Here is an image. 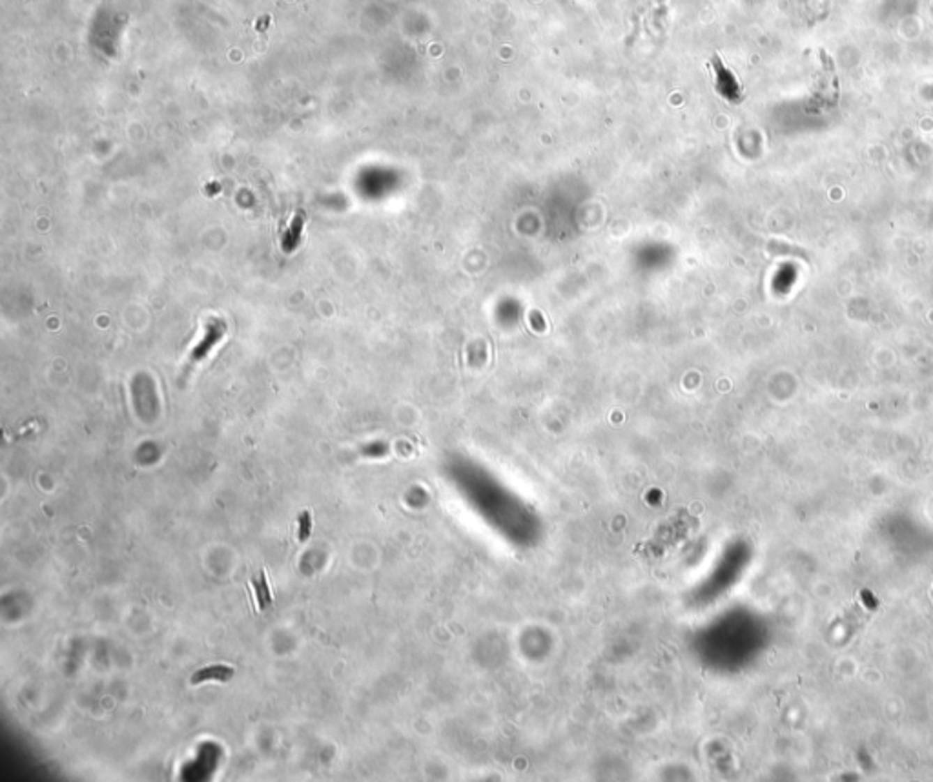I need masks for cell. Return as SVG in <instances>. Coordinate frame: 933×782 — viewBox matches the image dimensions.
Instances as JSON below:
<instances>
[{
  "label": "cell",
  "instance_id": "1",
  "mask_svg": "<svg viewBox=\"0 0 933 782\" xmlns=\"http://www.w3.org/2000/svg\"><path fill=\"white\" fill-rule=\"evenodd\" d=\"M225 332H227V326H225V323H222V321H217V319L210 321V323L206 325V332H204V338L199 341V343L195 345V349L192 350V358H190V361H192V363L203 361L208 354L212 352L213 347H215V345L222 340Z\"/></svg>",
  "mask_w": 933,
  "mask_h": 782
},
{
  "label": "cell",
  "instance_id": "2",
  "mask_svg": "<svg viewBox=\"0 0 933 782\" xmlns=\"http://www.w3.org/2000/svg\"><path fill=\"white\" fill-rule=\"evenodd\" d=\"M234 668L230 666H210V668H203L197 669L192 677V684L194 686H199V684L208 682V680H217V682H228V680L234 679Z\"/></svg>",
  "mask_w": 933,
  "mask_h": 782
},
{
  "label": "cell",
  "instance_id": "3",
  "mask_svg": "<svg viewBox=\"0 0 933 782\" xmlns=\"http://www.w3.org/2000/svg\"><path fill=\"white\" fill-rule=\"evenodd\" d=\"M711 64H713V68H715V73H717L718 91L726 95L727 99H733V95H731V93L738 91V84H736V80H735V77H733V73H731V71L727 70L726 66H724V62L720 61V57H718V55H715V57H713Z\"/></svg>",
  "mask_w": 933,
  "mask_h": 782
},
{
  "label": "cell",
  "instance_id": "4",
  "mask_svg": "<svg viewBox=\"0 0 933 782\" xmlns=\"http://www.w3.org/2000/svg\"><path fill=\"white\" fill-rule=\"evenodd\" d=\"M303 225H305V216L299 212L292 219V223H290V227H288L287 234H285L283 237V250L287 254H290V252L299 245V239H301L303 234Z\"/></svg>",
  "mask_w": 933,
  "mask_h": 782
},
{
  "label": "cell",
  "instance_id": "5",
  "mask_svg": "<svg viewBox=\"0 0 933 782\" xmlns=\"http://www.w3.org/2000/svg\"><path fill=\"white\" fill-rule=\"evenodd\" d=\"M252 585H254L255 599H257V606H259L261 611L268 609L270 606H272V594H270V587L268 582H266L264 571H261L259 576H255V578L252 580Z\"/></svg>",
  "mask_w": 933,
  "mask_h": 782
},
{
  "label": "cell",
  "instance_id": "6",
  "mask_svg": "<svg viewBox=\"0 0 933 782\" xmlns=\"http://www.w3.org/2000/svg\"><path fill=\"white\" fill-rule=\"evenodd\" d=\"M312 534V514L310 511H303L297 520V540L299 543H305Z\"/></svg>",
  "mask_w": 933,
  "mask_h": 782
}]
</instances>
